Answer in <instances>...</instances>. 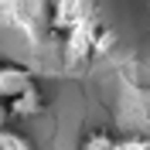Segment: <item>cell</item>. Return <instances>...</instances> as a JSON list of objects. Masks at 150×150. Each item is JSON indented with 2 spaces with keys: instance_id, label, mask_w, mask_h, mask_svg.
<instances>
[{
  "instance_id": "6",
  "label": "cell",
  "mask_w": 150,
  "mask_h": 150,
  "mask_svg": "<svg viewBox=\"0 0 150 150\" xmlns=\"http://www.w3.org/2000/svg\"><path fill=\"white\" fill-rule=\"evenodd\" d=\"M112 143H116V137H112L109 130H92V133L82 137L79 150H112Z\"/></svg>"
},
{
  "instance_id": "9",
  "label": "cell",
  "mask_w": 150,
  "mask_h": 150,
  "mask_svg": "<svg viewBox=\"0 0 150 150\" xmlns=\"http://www.w3.org/2000/svg\"><path fill=\"white\" fill-rule=\"evenodd\" d=\"M7 120H10V109H7V103H0V130L7 126Z\"/></svg>"
},
{
  "instance_id": "7",
  "label": "cell",
  "mask_w": 150,
  "mask_h": 150,
  "mask_svg": "<svg viewBox=\"0 0 150 150\" xmlns=\"http://www.w3.org/2000/svg\"><path fill=\"white\" fill-rule=\"evenodd\" d=\"M112 45H116V34H112L109 28H103V24H99V28H96V45H92V51H96V55H106Z\"/></svg>"
},
{
  "instance_id": "3",
  "label": "cell",
  "mask_w": 150,
  "mask_h": 150,
  "mask_svg": "<svg viewBox=\"0 0 150 150\" xmlns=\"http://www.w3.org/2000/svg\"><path fill=\"white\" fill-rule=\"evenodd\" d=\"M34 85V75L17 62H0V103L17 99L21 92H28Z\"/></svg>"
},
{
  "instance_id": "1",
  "label": "cell",
  "mask_w": 150,
  "mask_h": 150,
  "mask_svg": "<svg viewBox=\"0 0 150 150\" xmlns=\"http://www.w3.org/2000/svg\"><path fill=\"white\" fill-rule=\"evenodd\" d=\"M96 28H99V24L89 17V21H79L72 31H65V65H68V68L82 65L89 55H96V51H92V45H96Z\"/></svg>"
},
{
  "instance_id": "4",
  "label": "cell",
  "mask_w": 150,
  "mask_h": 150,
  "mask_svg": "<svg viewBox=\"0 0 150 150\" xmlns=\"http://www.w3.org/2000/svg\"><path fill=\"white\" fill-rule=\"evenodd\" d=\"M7 109H10V116H38V112H45V92L38 85H31L28 92H21L17 99H10Z\"/></svg>"
},
{
  "instance_id": "2",
  "label": "cell",
  "mask_w": 150,
  "mask_h": 150,
  "mask_svg": "<svg viewBox=\"0 0 150 150\" xmlns=\"http://www.w3.org/2000/svg\"><path fill=\"white\" fill-rule=\"evenodd\" d=\"M89 17H92V0H51V28L62 34Z\"/></svg>"
},
{
  "instance_id": "8",
  "label": "cell",
  "mask_w": 150,
  "mask_h": 150,
  "mask_svg": "<svg viewBox=\"0 0 150 150\" xmlns=\"http://www.w3.org/2000/svg\"><path fill=\"white\" fill-rule=\"evenodd\" d=\"M112 150H150V137H120Z\"/></svg>"
},
{
  "instance_id": "5",
  "label": "cell",
  "mask_w": 150,
  "mask_h": 150,
  "mask_svg": "<svg viewBox=\"0 0 150 150\" xmlns=\"http://www.w3.org/2000/svg\"><path fill=\"white\" fill-rule=\"evenodd\" d=\"M0 150H38V147H34V143H31L21 130L4 126V130H0Z\"/></svg>"
}]
</instances>
